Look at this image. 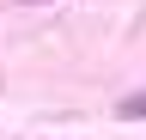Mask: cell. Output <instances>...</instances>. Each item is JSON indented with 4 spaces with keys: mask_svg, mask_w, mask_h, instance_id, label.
Here are the masks:
<instances>
[{
    "mask_svg": "<svg viewBox=\"0 0 146 140\" xmlns=\"http://www.w3.org/2000/svg\"><path fill=\"white\" fill-rule=\"evenodd\" d=\"M122 116H146V98H128V104H122Z\"/></svg>",
    "mask_w": 146,
    "mask_h": 140,
    "instance_id": "obj_1",
    "label": "cell"
}]
</instances>
